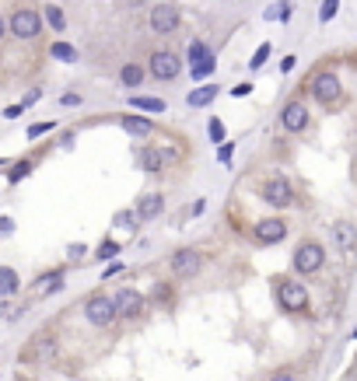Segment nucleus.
Wrapping results in <instances>:
<instances>
[{"label":"nucleus","mask_w":357,"mask_h":381,"mask_svg":"<svg viewBox=\"0 0 357 381\" xmlns=\"http://www.w3.org/2000/svg\"><path fill=\"white\" fill-rule=\"evenodd\" d=\"M8 32L15 39H39L42 32V14L35 8H15L11 18H8Z\"/></svg>","instance_id":"obj_3"},{"label":"nucleus","mask_w":357,"mask_h":381,"mask_svg":"<svg viewBox=\"0 0 357 381\" xmlns=\"http://www.w3.org/2000/svg\"><path fill=\"white\" fill-rule=\"evenodd\" d=\"M64 273H67V269H64V266H57V269H49V273L35 277L32 291H35L39 297H53V294H60V291H64Z\"/></svg>","instance_id":"obj_13"},{"label":"nucleus","mask_w":357,"mask_h":381,"mask_svg":"<svg viewBox=\"0 0 357 381\" xmlns=\"http://www.w3.org/2000/svg\"><path fill=\"white\" fill-rule=\"evenodd\" d=\"M116 273H123V262H113V266H106V273H102V280H109V277H116Z\"/></svg>","instance_id":"obj_39"},{"label":"nucleus","mask_w":357,"mask_h":381,"mask_svg":"<svg viewBox=\"0 0 357 381\" xmlns=\"http://www.w3.org/2000/svg\"><path fill=\"white\" fill-rule=\"evenodd\" d=\"M21 311H25V304H15V297H0V318L4 322H15Z\"/></svg>","instance_id":"obj_26"},{"label":"nucleus","mask_w":357,"mask_h":381,"mask_svg":"<svg viewBox=\"0 0 357 381\" xmlns=\"http://www.w3.org/2000/svg\"><path fill=\"white\" fill-rule=\"evenodd\" d=\"M207 133H211V140H214V144H224V123H221V119H211Z\"/></svg>","instance_id":"obj_33"},{"label":"nucleus","mask_w":357,"mask_h":381,"mask_svg":"<svg viewBox=\"0 0 357 381\" xmlns=\"http://www.w3.org/2000/svg\"><path fill=\"white\" fill-rule=\"evenodd\" d=\"M49 52H53L57 60H64V63H77V49L70 42H53V49H49Z\"/></svg>","instance_id":"obj_25"},{"label":"nucleus","mask_w":357,"mask_h":381,"mask_svg":"<svg viewBox=\"0 0 357 381\" xmlns=\"http://www.w3.org/2000/svg\"><path fill=\"white\" fill-rule=\"evenodd\" d=\"M294 63H298L294 57H284V60H280V74H291V70H294Z\"/></svg>","instance_id":"obj_42"},{"label":"nucleus","mask_w":357,"mask_h":381,"mask_svg":"<svg viewBox=\"0 0 357 381\" xmlns=\"http://www.w3.org/2000/svg\"><path fill=\"white\" fill-rule=\"evenodd\" d=\"M32 175V161H15V165L8 168V182L11 186H18L21 179H28Z\"/></svg>","instance_id":"obj_24"},{"label":"nucleus","mask_w":357,"mask_h":381,"mask_svg":"<svg viewBox=\"0 0 357 381\" xmlns=\"http://www.w3.org/2000/svg\"><path fill=\"white\" fill-rule=\"evenodd\" d=\"M84 252H88V248H84V245H70V248H67V255H70V259H81V255H84Z\"/></svg>","instance_id":"obj_44"},{"label":"nucleus","mask_w":357,"mask_h":381,"mask_svg":"<svg viewBox=\"0 0 357 381\" xmlns=\"http://www.w3.org/2000/svg\"><path fill=\"white\" fill-rule=\"evenodd\" d=\"M60 105H81V95H74V91H67V95H60Z\"/></svg>","instance_id":"obj_38"},{"label":"nucleus","mask_w":357,"mask_h":381,"mask_svg":"<svg viewBox=\"0 0 357 381\" xmlns=\"http://www.w3.org/2000/svg\"><path fill=\"white\" fill-rule=\"evenodd\" d=\"M179 21H182V14H179V8H175V4H155V8H151V28H155L158 35L175 32V28H179Z\"/></svg>","instance_id":"obj_9"},{"label":"nucleus","mask_w":357,"mask_h":381,"mask_svg":"<svg viewBox=\"0 0 357 381\" xmlns=\"http://www.w3.org/2000/svg\"><path fill=\"white\" fill-rule=\"evenodd\" d=\"M57 123H32L28 126V140H35V137H42V133H49V130H53Z\"/></svg>","instance_id":"obj_35"},{"label":"nucleus","mask_w":357,"mask_h":381,"mask_svg":"<svg viewBox=\"0 0 357 381\" xmlns=\"http://www.w3.org/2000/svg\"><path fill=\"white\" fill-rule=\"evenodd\" d=\"M162 210H165V196H162V193H147V196H140L137 206H133L137 221H155V217H162Z\"/></svg>","instance_id":"obj_14"},{"label":"nucleus","mask_w":357,"mask_h":381,"mask_svg":"<svg viewBox=\"0 0 357 381\" xmlns=\"http://www.w3.org/2000/svg\"><path fill=\"white\" fill-rule=\"evenodd\" d=\"M260 196L270 203V206H277V210H284V206H291L294 203V189H291V179L287 175H270L263 186H260Z\"/></svg>","instance_id":"obj_5"},{"label":"nucleus","mask_w":357,"mask_h":381,"mask_svg":"<svg viewBox=\"0 0 357 381\" xmlns=\"http://www.w3.org/2000/svg\"><path fill=\"white\" fill-rule=\"evenodd\" d=\"M4 35H8V21L0 18V42H4Z\"/></svg>","instance_id":"obj_47"},{"label":"nucleus","mask_w":357,"mask_h":381,"mask_svg":"<svg viewBox=\"0 0 357 381\" xmlns=\"http://www.w3.org/2000/svg\"><path fill=\"white\" fill-rule=\"evenodd\" d=\"M4 235H15V221H11V217H0V238H4Z\"/></svg>","instance_id":"obj_37"},{"label":"nucleus","mask_w":357,"mask_h":381,"mask_svg":"<svg viewBox=\"0 0 357 381\" xmlns=\"http://www.w3.org/2000/svg\"><path fill=\"white\" fill-rule=\"evenodd\" d=\"M270 49H273V46H270V42H263V46H260L256 52H252V60H249V67H252V70H260V67L267 63V57H270Z\"/></svg>","instance_id":"obj_30"},{"label":"nucleus","mask_w":357,"mask_h":381,"mask_svg":"<svg viewBox=\"0 0 357 381\" xmlns=\"http://www.w3.org/2000/svg\"><path fill=\"white\" fill-rule=\"evenodd\" d=\"M252 235H256L260 245H280L287 238V224L280 221V217H267V221H260L256 228H252Z\"/></svg>","instance_id":"obj_10"},{"label":"nucleus","mask_w":357,"mask_h":381,"mask_svg":"<svg viewBox=\"0 0 357 381\" xmlns=\"http://www.w3.org/2000/svg\"><path fill=\"white\" fill-rule=\"evenodd\" d=\"M329 235H333V242H336V248H340V252H347V255H350V252H357V228H354L350 221H336Z\"/></svg>","instance_id":"obj_15"},{"label":"nucleus","mask_w":357,"mask_h":381,"mask_svg":"<svg viewBox=\"0 0 357 381\" xmlns=\"http://www.w3.org/2000/svg\"><path fill=\"white\" fill-rule=\"evenodd\" d=\"M214 70H218V67H214V57H211V60H203V63H193V67H189V74H193L196 81H203V77H211Z\"/></svg>","instance_id":"obj_29"},{"label":"nucleus","mask_w":357,"mask_h":381,"mask_svg":"<svg viewBox=\"0 0 357 381\" xmlns=\"http://www.w3.org/2000/svg\"><path fill=\"white\" fill-rule=\"evenodd\" d=\"M39 98H42V91H39V88H32V91H28V95L21 98V108H28V105H35Z\"/></svg>","instance_id":"obj_36"},{"label":"nucleus","mask_w":357,"mask_h":381,"mask_svg":"<svg viewBox=\"0 0 357 381\" xmlns=\"http://www.w3.org/2000/svg\"><path fill=\"white\" fill-rule=\"evenodd\" d=\"M218 95H221V91H218V84H200L196 91H189V95H186V101H189V108H207Z\"/></svg>","instance_id":"obj_18"},{"label":"nucleus","mask_w":357,"mask_h":381,"mask_svg":"<svg viewBox=\"0 0 357 381\" xmlns=\"http://www.w3.org/2000/svg\"><path fill=\"white\" fill-rule=\"evenodd\" d=\"M137 168L147 172V175H158V172L165 168L162 147H140V150H137Z\"/></svg>","instance_id":"obj_16"},{"label":"nucleus","mask_w":357,"mask_h":381,"mask_svg":"<svg viewBox=\"0 0 357 381\" xmlns=\"http://www.w3.org/2000/svg\"><path fill=\"white\" fill-rule=\"evenodd\" d=\"M162 157H165V165H172V161H179V150L175 147H162Z\"/></svg>","instance_id":"obj_40"},{"label":"nucleus","mask_w":357,"mask_h":381,"mask_svg":"<svg viewBox=\"0 0 357 381\" xmlns=\"http://www.w3.org/2000/svg\"><path fill=\"white\" fill-rule=\"evenodd\" d=\"M119 81H123L126 88H137V84L144 81V67H140V63H126V67L119 70Z\"/></svg>","instance_id":"obj_23"},{"label":"nucleus","mask_w":357,"mask_h":381,"mask_svg":"<svg viewBox=\"0 0 357 381\" xmlns=\"http://www.w3.org/2000/svg\"><path fill=\"white\" fill-rule=\"evenodd\" d=\"M130 105L140 113H165V98H147V95H130Z\"/></svg>","instance_id":"obj_21"},{"label":"nucleus","mask_w":357,"mask_h":381,"mask_svg":"<svg viewBox=\"0 0 357 381\" xmlns=\"http://www.w3.org/2000/svg\"><path fill=\"white\" fill-rule=\"evenodd\" d=\"M113 301H116V315H119V318H130V322H133V318H140V315H144V294H140V291H133V287L119 291Z\"/></svg>","instance_id":"obj_11"},{"label":"nucleus","mask_w":357,"mask_h":381,"mask_svg":"<svg viewBox=\"0 0 357 381\" xmlns=\"http://www.w3.org/2000/svg\"><path fill=\"white\" fill-rule=\"evenodd\" d=\"M151 77H158V81H175L182 74V60L175 57L172 49H158V52H151Z\"/></svg>","instance_id":"obj_6"},{"label":"nucleus","mask_w":357,"mask_h":381,"mask_svg":"<svg viewBox=\"0 0 357 381\" xmlns=\"http://www.w3.org/2000/svg\"><path fill=\"white\" fill-rule=\"evenodd\" d=\"M211 57H214V52H211L207 46H203L200 39H196V42H189V67H193V63H203V60H211Z\"/></svg>","instance_id":"obj_27"},{"label":"nucleus","mask_w":357,"mask_h":381,"mask_svg":"<svg viewBox=\"0 0 357 381\" xmlns=\"http://www.w3.org/2000/svg\"><path fill=\"white\" fill-rule=\"evenodd\" d=\"M280 126L287 133H301L305 126H309V108H305L301 101H287L284 113H280Z\"/></svg>","instance_id":"obj_12"},{"label":"nucleus","mask_w":357,"mask_h":381,"mask_svg":"<svg viewBox=\"0 0 357 381\" xmlns=\"http://www.w3.org/2000/svg\"><path fill=\"white\" fill-rule=\"evenodd\" d=\"M203 210H207V203H203V199H196V203H193V217H200Z\"/></svg>","instance_id":"obj_46"},{"label":"nucleus","mask_w":357,"mask_h":381,"mask_svg":"<svg viewBox=\"0 0 357 381\" xmlns=\"http://www.w3.org/2000/svg\"><path fill=\"white\" fill-rule=\"evenodd\" d=\"M336 8H340V0H322V8H319V21H333V18H336Z\"/></svg>","instance_id":"obj_31"},{"label":"nucleus","mask_w":357,"mask_h":381,"mask_svg":"<svg viewBox=\"0 0 357 381\" xmlns=\"http://www.w3.org/2000/svg\"><path fill=\"white\" fill-rule=\"evenodd\" d=\"M231 154H235V144L224 140V144L218 147V161H221V165H231Z\"/></svg>","instance_id":"obj_34"},{"label":"nucleus","mask_w":357,"mask_h":381,"mask_svg":"<svg viewBox=\"0 0 357 381\" xmlns=\"http://www.w3.org/2000/svg\"><path fill=\"white\" fill-rule=\"evenodd\" d=\"M322 262H326V248H322L319 242H301V245L294 248V259H291V266H294V273H298V277H312V273H319Z\"/></svg>","instance_id":"obj_2"},{"label":"nucleus","mask_w":357,"mask_h":381,"mask_svg":"<svg viewBox=\"0 0 357 381\" xmlns=\"http://www.w3.org/2000/svg\"><path fill=\"white\" fill-rule=\"evenodd\" d=\"M273 294H277V301H280L284 311H305V308H309V291H305L301 280L277 277L273 280Z\"/></svg>","instance_id":"obj_1"},{"label":"nucleus","mask_w":357,"mask_h":381,"mask_svg":"<svg viewBox=\"0 0 357 381\" xmlns=\"http://www.w3.org/2000/svg\"><path fill=\"white\" fill-rule=\"evenodd\" d=\"M231 95H235V98H245V95H252V84H238Z\"/></svg>","instance_id":"obj_43"},{"label":"nucleus","mask_w":357,"mask_h":381,"mask_svg":"<svg viewBox=\"0 0 357 381\" xmlns=\"http://www.w3.org/2000/svg\"><path fill=\"white\" fill-rule=\"evenodd\" d=\"M151 297H155L158 304L172 301V284H155V294H151Z\"/></svg>","instance_id":"obj_32"},{"label":"nucleus","mask_w":357,"mask_h":381,"mask_svg":"<svg viewBox=\"0 0 357 381\" xmlns=\"http://www.w3.org/2000/svg\"><path fill=\"white\" fill-rule=\"evenodd\" d=\"M28 346H32V350H25V360H46V357L57 353V343H53V340H32Z\"/></svg>","instance_id":"obj_19"},{"label":"nucleus","mask_w":357,"mask_h":381,"mask_svg":"<svg viewBox=\"0 0 357 381\" xmlns=\"http://www.w3.org/2000/svg\"><path fill=\"white\" fill-rule=\"evenodd\" d=\"M18 291H21V277H18V269L0 266V297H18Z\"/></svg>","instance_id":"obj_17"},{"label":"nucleus","mask_w":357,"mask_h":381,"mask_svg":"<svg viewBox=\"0 0 357 381\" xmlns=\"http://www.w3.org/2000/svg\"><path fill=\"white\" fill-rule=\"evenodd\" d=\"M84 318L95 325V329H106V325H113L119 315H116V301L109 294H91L84 301Z\"/></svg>","instance_id":"obj_4"},{"label":"nucleus","mask_w":357,"mask_h":381,"mask_svg":"<svg viewBox=\"0 0 357 381\" xmlns=\"http://www.w3.org/2000/svg\"><path fill=\"white\" fill-rule=\"evenodd\" d=\"M119 255V242H113V238H106L98 248H95V259L98 262H106V259H116Z\"/></svg>","instance_id":"obj_28"},{"label":"nucleus","mask_w":357,"mask_h":381,"mask_svg":"<svg viewBox=\"0 0 357 381\" xmlns=\"http://www.w3.org/2000/svg\"><path fill=\"white\" fill-rule=\"evenodd\" d=\"M42 18H46V25L53 28V32H64V28H67V14H64V8H57V4H46V8H42Z\"/></svg>","instance_id":"obj_20"},{"label":"nucleus","mask_w":357,"mask_h":381,"mask_svg":"<svg viewBox=\"0 0 357 381\" xmlns=\"http://www.w3.org/2000/svg\"><path fill=\"white\" fill-rule=\"evenodd\" d=\"M312 95H316L322 105H336V101H340V95H343V88H340V77H336L333 70H322V74H316V81H312Z\"/></svg>","instance_id":"obj_8"},{"label":"nucleus","mask_w":357,"mask_h":381,"mask_svg":"<svg viewBox=\"0 0 357 381\" xmlns=\"http://www.w3.org/2000/svg\"><path fill=\"white\" fill-rule=\"evenodd\" d=\"M270 381H298V378H294V374H291V371H277V374H273V378H270Z\"/></svg>","instance_id":"obj_45"},{"label":"nucleus","mask_w":357,"mask_h":381,"mask_svg":"<svg viewBox=\"0 0 357 381\" xmlns=\"http://www.w3.org/2000/svg\"><path fill=\"white\" fill-rule=\"evenodd\" d=\"M21 113H25V108H21V105H8V108H4V116H8V119H18Z\"/></svg>","instance_id":"obj_41"},{"label":"nucleus","mask_w":357,"mask_h":381,"mask_svg":"<svg viewBox=\"0 0 357 381\" xmlns=\"http://www.w3.org/2000/svg\"><path fill=\"white\" fill-rule=\"evenodd\" d=\"M168 266H172L175 277L189 280V277H196L200 269H203V252H196V248H179V252L168 259Z\"/></svg>","instance_id":"obj_7"},{"label":"nucleus","mask_w":357,"mask_h":381,"mask_svg":"<svg viewBox=\"0 0 357 381\" xmlns=\"http://www.w3.org/2000/svg\"><path fill=\"white\" fill-rule=\"evenodd\" d=\"M123 130H130L133 137H147L151 130H155V123H147L144 116H126V119H123Z\"/></svg>","instance_id":"obj_22"}]
</instances>
